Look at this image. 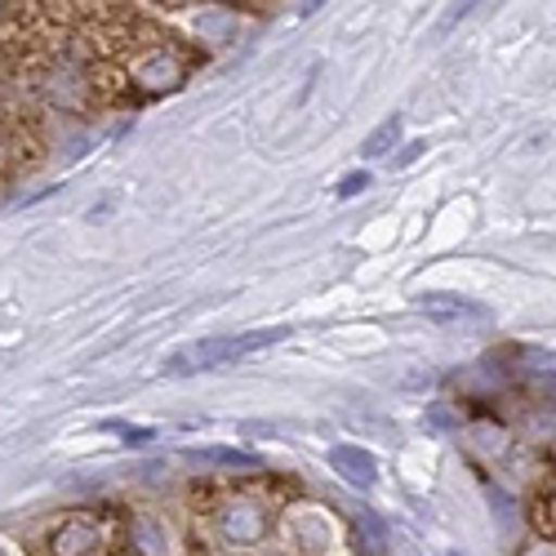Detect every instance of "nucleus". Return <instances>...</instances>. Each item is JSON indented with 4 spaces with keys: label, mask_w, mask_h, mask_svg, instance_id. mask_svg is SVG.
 <instances>
[{
    "label": "nucleus",
    "mask_w": 556,
    "mask_h": 556,
    "mask_svg": "<svg viewBox=\"0 0 556 556\" xmlns=\"http://www.w3.org/2000/svg\"><path fill=\"white\" fill-rule=\"evenodd\" d=\"M369 188V174H348L343 182H339V201H352V197H361Z\"/></svg>",
    "instance_id": "f8f14e48"
},
{
    "label": "nucleus",
    "mask_w": 556,
    "mask_h": 556,
    "mask_svg": "<svg viewBox=\"0 0 556 556\" xmlns=\"http://www.w3.org/2000/svg\"><path fill=\"white\" fill-rule=\"evenodd\" d=\"M396 143H401V116H388V121L361 143V156H365V161H379V156H388Z\"/></svg>",
    "instance_id": "0eeeda50"
},
{
    "label": "nucleus",
    "mask_w": 556,
    "mask_h": 556,
    "mask_svg": "<svg viewBox=\"0 0 556 556\" xmlns=\"http://www.w3.org/2000/svg\"><path fill=\"white\" fill-rule=\"evenodd\" d=\"M530 517H534V526H539L543 534H556V498H552V494H539Z\"/></svg>",
    "instance_id": "1a4fd4ad"
},
{
    "label": "nucleus",
    "mask_w": 556,
    "mask_h": 556,
    "mask_svg": "<svg viewBox=\"0 0 556 556\" xmlns=\"http://www.w3.org/2000/svg\"><path fill=\"white\" fill-rule=\"evenodd\" d=\"M223 530H227L231 543H258L263 530H267V517L254 503H231V513L223 517Z\"/></svg>",
    "instance_id": "39448f33"
},
{
    "label": "nucleus",
    "mask_w": 556,
    "mask_h": 556,
    "mask_svg": "<svg viewBox=\"0 0 556 556\" xmlns=\"http://www.w3.org/2000/svg\"><path fill=\"white\" fill-rule=\"evenodd\" d=\"M534 556H556V547H539V552H534Z\"/></svg>",
    "instance_id": "ddd939ff"
},
{
    "label": "nucleus",
    "mask_w": 556,
    "mask_h": 556,
    "mask_svg": "<svg viewBox=\"0 0 556 556\" xmlns=\"http://www.w3.org/2000/svg\"><path fill=\"white\" fill-rule=\"evenodd\" d=\"M99 526H89V521H67L59 534H54V556H99Z\"/></svg>",
    "instance_id": "20e7f679"
},
{
    "label": "nucleus",
    "mask_w": 556,
    "mask_h": 556,
    "mask_svg": "<svg viewBox=\"0 0 556 556\" xmlns=\"http://www.w3.org/2000/svg\"><path fill=\"white\" fill-rule=\"evenodd\" d=\"M188 458L197 463H223V468H245V472H258L263 463L245 450H227V445H210V450H188Z\"/></svg>",
    "instance_id": "423d86ee"
},
{
    "label": "nucleus",
    "mask_w": 556,
    "mask_h": 556,
    "mask_svg": "<svg viewBox=\"0 0 556 556\" xmlns=\"http://www.w3.org/2000/svg\"><path fill=\"white\" fill-rule=\"evenodd\" d=\"M138 80H148V85H156V89H161V85H178V67H174L165 54H156L143 72H138Z\"/></svg>",
    "instance_id": "6e6552de"
},
{
    "label": "nucleus",
    "mask_w": 556,
    "mask_h": 556,
    "mask_svg": "<svg viewBox=\"0 0 556 556\" xmlns=\"http://www.w3.org/2000/svg\"><path fill=\"white\" fill-rule=\"evenodd\" d=\"M414 307H419L424 316H432V320H441V326H450V320H477V316H485V307L458 299V294H414Z\"/></svg>",
    "instance_id": "7ed1b4c3"
},
{
    "label": "nucleus",
    "mask_w": 556,
    "mask_h": 556,
    "mask_svg": "<svg viewBox=\"0 0 556 556\" xmlns=\"http://www.w3.org/2000/svg\"><path fill=\"white\" fill-rule=\"evenodd\" d=\"M428 152V143H424V138H414V143H405L401 148V156H392V169H405V165H414V161H419Z\"/></svg>",
    "instance_id": "9b49d317"
},
{
    "label": "nucleus",
    "mask_w": 556,
    "mask_h": 556,
    "mask_svg": "<svg viewBox=\"0 0 556 556\" xmlns=\"http://www.w3.org/2000/svg\"><path fill=\"white\" fill-rule=\"evenodd\" d=\"M330 468H334L348 485H356V490H369V485L379 481L375 454L361 450V445H334V450H330Z\"/></svg>",
    "instance_id": "f03ea898"
},
{
    "label": "nucleus",
    "mask_w": 556,
    "mask_h": 556,
    "mask_svg": "<svg viewBox=\"0 0 556 556\" xmlns=\"http://www.w3.org/2000/svg\"><path fill=\"white\" fill-rule=\"evenodd\" d=\"M290 339V326H276V330H250V334H231V339H201L192 343L188 352H174L165 361V375L182 379V375H197V369H218V365H231V361H245L263 348H276Z\"/></svg>",
    "instance_id": "f257e3e1"
},
{
    "label": "nucleus",
    "mask_w": 556,
    "mask_h": 556,
    "mask_svg": "<svg viewBox=\"0 0 556 556\" xmlns=\"http://www.w3.org/2000/svg\"><path fill=\"white\" fill-rule=\"evenodd\" d=\"M103 432H121L125 445H148L156 437V428H138V424H103Z\"/></svg>",
    "instance_id": "9d476101"
}]
</instances>
